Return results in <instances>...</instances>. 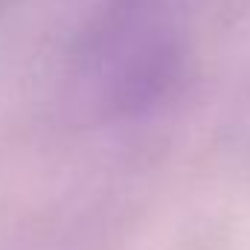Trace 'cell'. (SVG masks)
Returning a JSON list of instances; mask_svg holds the SVG:
<instances>
[{"mask_svg": "<svg viewBox=\"0 0 250 250\" xmlns=\"http://www.w3.org/2000/svg\"><path fill=\"white\" fill-rule=\"evenodd\" d=\"M195 0H84L70 82L99 123L137 125L181 99L192 67Z\"/></svg>", "mask_w": 250, "mask_h": 250, "instance_id": "6da1fadb", "label": "cell"}]
</instances>
